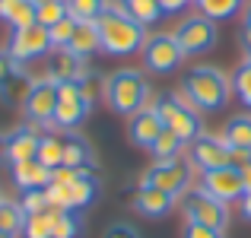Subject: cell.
<instances>
[{"label":"cell","instance_id":"3","mask_svg":"<svg viewBox=\"0 0 251 238\" xmlns=\"http://www.w3.org/2000/svg\"><path fill=\"white\" fill-rule=\"evenodd\" d=\"M105 102L115 115H137L140 108H147L150 102V83L140 70H115L111 76H105Z\"/></svg>","mask_w":251,"mask_h":238},{"label":"cell","instance_id":"35","mask_svg":"<svg viewBox=\"0 0 251 238\" xmlns=\"http://www.w3.org/2000/svg\"><path fill=\"white\" fill-rule=\"evenodd\" d=\"M74 29H76V19H61L48 29V38H51V48H67L70 38H74Z\"/></svg>","mask_w":251,"mask_h":238},{"label":"cell","instance_id":"29","mask_svg":"<svg viewBox=\"0 0 251 238\" xmlns=\"http://www.w3.org/2000/svg\"><path fill=\"white\" fill-rule=\"evenodd\" d=\"M197 13H203L207 19H232L242 10V0H194Z\"/></svg>","mask_w":251,"mask_h":238},{"label":"cell","instance_id":"28","mask_svg":"<svg viewBox=\"0 0 251 238\" xmlns=\"http://www.w3.org/2000/svg\"><path fill=\"white\" fill-rule=\"evenodd\" d=\"M108 10V0H67V13L76 23H96Z\"/></svg>","mask_w":251,"mask_h":238},{"label":"cell","instance_id":"10","mask_svg":"<svg viewBox=\"0 0 251 238\" xmlns=\"http://www.w3.org/2000/svg\"><path fill=\"white\" fill-rule=\"evenodd\" d=\"M92 105L83 98L80 86L76 83H57V108H54V127L61 130H76L86 121Z\"/></svg>","mask_w":251,"mask_h":238},{"label":"cell","instance_id":"24","mask_svg":"<svg viewBox=\"0 0 251 238\" xmlns=\"http://www.w3.org/2000/svg\"><path fill=\"white\" fill-rule=\"evenodd\" d=\"M96 197H99V178L92 175V171H86V175H80L74 184H70V210L89 207Z\"/></svg>","mask_w":251,"mask_h":238},{"label":"cell","instance_id":"33","mask_svg":"<svg viewBox=\"0 0 251 238\" xmlns=\"http://www.w3.org/2000/svg\"><path fill=\"white\" fill-rule=\"evenodd\" d=\"M181 146H184V143L178 140L169 127H162V134L156 137V143L150 146V153L156 156V162H162V159H178V156H181Z\"/></svg>","mask_w":251,"mask_h":238},{"label":"cell","instance_id":"39","mask_svg":"<svg viewBox=\"0 0 251 238\" xmlns=\"http://www.w3.org/2000/svg\"><path fill=\"white\" fill-rule=\"evenodd\" d=\"M80 175H86V171L70 168V165H57V168H51V181L48 184H74Z\"/></svg>","mask_w":251,"mask_h":238},{"label":"cell","instance_id":"22","mask_svg":"<svg viewBox=\"0 0 251 238\" xmlns=\"http://www.w3.org/2000/svg\"><path fill=\"white\" fill-rule=\"evenodd\" d=\"M32 83H35V79L25 73V70H16V73L0 86V102L3 105H23L25 95H29V89H32Z\"/></svg>","mask_w":251,"mask_h":238},{"label":"cell","instance_id":"45","mask_svg":"<svg viewBox=\"0 0 251 238\" xmlns=\"http://www.w3.org/2000/svg\"><path fill=\"white\" fill-rule=\"evenodd\" d=\"M242 48H245V54L251 57V25H245V32H242Z\"/></svg>","mask_w":251,"mask_h":238},{"label":"cell","instance_id":"38","mask_svg":"<svg viewBox=\"0 0 251 238\" xmlns=\"http://www.w3.org/2000/svg\"><path fill=\"white\" fill-rule=\"evenodd\" d=\"M181 238H223V229L213 226H201V222H184Z\"/></svg>","mask_w":251,"mask_h":238},{"label":"cell","instance_id":"32","mask_svg":"<svg viewBox=\"0 0 251 238\" xmlns=\"http://www.w3.org/2000/svg\"><path fill=\"white\" fill-rule=\"evenodd\" d=\"M67 0H48V3H35V23L45 25V29H51L54 23H61V19H67Z\"/></svg>","mask_w":251,"mask_h":238},{"label":"cell","instance_id":"40","mask_svg":"<svg viewBox=\"0 0 251 238\" xmlns=\"http://www.w3.org/2000/svg\"><path fill=\"white\" fill-rule=\"evenodd\" d=\"M16 70H23V64H16V61L10 57V51L3 48V51H0V86H3L6 79L16 73Z\"/></svg>","mask_w":251,"mask_h":238},{"label":"cell","instance_id":"31","mask_svg":"<svg viewBox=\"0 0 251 238\" xmlns=\"http://www.w3.org/2000/svg\"><path fill=\"white\" fill-rule=\"evenodd\" d=\"M51 229H54V207H48L45 213L25 216L23 238H51Z\"/></svg>","mask_w":251,"mask_h":238},{"label":"cell","instance_id":"46","mask_svg":"<svg viewBox=\"0 0 251 238\" xmlns=\"http://www.w3.org/2000/svg\"><path fill=\"white\" fill-rule=\"evenodd\" d=\"M242 184H245V190H251V165L242 168Z\"/></svg>","mask_w":251,"mask_h":238},{"label":"cell","instance_id":"17","mask_svg":"<svg viewBox=\"0 0 251 238\" xmlns=\"http://www.w3.org/2000/svg\"><path fill=\"white\" fill-rule=\"evenodd\" d=\"M172 203H175V197L153 188V184L150 188H137V194H134V210L140 216H147V219H162L172 210Z\"/></svg>","mask_w":251,"mask_h":238},{"label":"cell","instance_id":"23","mask_svg":"<svg viewBox=\"0 0 251 238\" xmlns=\"http://www.w3.org/2000/svg\"><path fill=\"white\" fill-rule=\"evenodd\" d=\"M118 3H121V6H124V13H127L130 19H137L143 29L162 19V6H159V0H118Z\"/></svg>","mask_w":251,"mask_h":238},{"label":"cell","instance_id":"12","mask_svg":"<svg viewBox=\"0 0 251 238\" xmlns=\"http://www.w3.org/2000/svg\"><path fill=\"white\" fill-rule=\"evenodd\" d=\"M201 188L207 190L210 197L223 203H239L245 197V184H242V171L226 165V168H213V171H203L201 175Z\"/></svg>","mask_w":251,"mask_h":238},{"label":"cell","instance_id":"34","mask_svg":"<svg viewBox=\"0 0 251 238\" xmlns=\"http://www.w3.org/2000/svg\"><path fill=\"white\" fill-rule=\"evenodd\" d=\"M76 86H80V92H83V98L86 102H96V98H105V79L102 76H96L92 70H86V73L76 79Z\"/></svg>","mask_w":251,"mask_h":238},{"label":"cell","instance_id":"14","mask_svg":"<svg viewBox=\"0 0 251 238\" xmlns=\"http://www.w3.org/2000/svg\"><path fill=\"white\" fill-rule=\"evenodd\" d=\"M86 73V61L80 54H74L70 48H51L48 54V79L54 83H76Z\"/></svg>","mask_w":251,"mask_h":238},{"label":"cell","instance_id":"48","mask_svg":"<svg viewBox=\"0 0 251 238\" xmlns=\"http://www.w3.org/2000/svg\"><path fill=\"white\" fill-rule=\"evenodd\" d=\"M245 25H251V3L245 6Z\"/></svg>","mask_w":251,"mask_h":238},{"label":"cell","instance_id":"16","mask_svg":"<svg viewBox=\"0 0 251 238\" xmlns=\"http://www.w3.org/2000/svg\"><path fill=\"white\" fill-rule=\"evenodd\" d=\"M38 140H42V134L35 130V124H23V127L10 130V134H6V159H10L13 165L25 162V159H35Z\"/></svg>","mask_w":251,"mask_h":238},{"label":"cell","instance_id":"5","mask_svg":"<svg viewBox=\"0 0 251 238\" xmlns=\"http://www.w3.org/2000/svg\"><path fill=\"white\" fill-rule=\"evenodd\" d=\"M159 188L166 190V194H172L178 200L181 194H188L191 188V165L184 162L181 156L178 159H162V162H156L153 168H147L140 175V181H137V188Z\"/></svg>","mask_w":251,"mask_h":238},{"label":"cell","instance_id":"27","mask_svg":"<svg viewBox=\"0 0 251 238\" xmlns=\"http://www.w3.org/2000/svg\"><path fill=\"white\" fill-rule=\"evenodd\" d=\"M25 229V210L16 200H0V232L6 235H23Z\"/></svg>","mask_w":251,"mask_h":238},{"label":"cell","instance_id":"42","mask_svg":"<svg viewBox=\"0 0 251 238\" xmlns=\"http://www.w3.org/2000/svg\"><path fill=\"white\" fill-rule=\"evenodd\" d=\"M229 165H232V168H245V165H251V149H232V153H229Z\"/></svg>","mask_w":251,"mask_h":238},{"label":"cell","instance_id":"41","mask_svg":"<svg viewBox=\"0 0 251 238\" xmlns=\"http://www.w3.org/2000/svg\"><path fill=\"white\" fill-rule=\"evenodd\" d=\"M102 238H140V232H137L134 226H127V222H115V226L105 229Z\"/></svg>","mask_w":251,"mask_h":238},{"label":"cell","instance_id":"26","mask_svg":"<svg viewBox=\"0 0 251 238\" xmlns=\"http://www.w3.org/2000/svg\"><path fill=\"white\" fill-rule=\"evenodd\" d=\"M35 159L45 165V168H57V165H64V137H57V134H42Z\"/></svg>","mask_w":251,"mask_h":238},{"label":"cell","instance_id":"7","mask_svg":"<svg viewBox=\"0 0 251 238\" xmlns=\"http://www.w3.org/2000/svg\"><path fill=\"white\" fill-rule=\"evenodd\" d=\"M140 54H143V67L153 70V73H172V70H178L181 61H184V51H181V45L175 42L172 32L147 35Z\"/></svg>","mask_w":251,"mask_h":238},{"label":"cell","instance_id":"51","mask_svg":"<svg viewBox=\"0 0 251 238\" xmlns=\"http://www.w3.org/2000/svg\"><path fill=\"white\" fill-rule=\"evenodd\" d=\"M248 64H251V57H248Z\"/></svg>","mask_w":251,"mask_h":238},{"label":"cell","instance_id":"52","mask_svg":"<svg viewBox=\"0 0 251 238\" xmlns=\"http://www.w3.org/2000/svg\"><path fill=\"white\" fill-rule=\"evenodd\" d=\"M248 108H251V105H248Z\"/></svg>","mask_w":251,"mask_h":238},{"label":"cell","instance_id":"9","mask_svg":"<svg viewBox=\"0 0 251 238\" xmlns=\"http://www.w3.org/2000/svg\"><path fill=\"white\" fill-rule=\"evenodd\" d=\"M10 57L16 64H29V61H38V57L51 54V38H48V29L38 23L32 25H23V29H13V38L6 45Z\"/></svg>","mask_w":251,"mask_h":238},{"label":"cell","instance_id":"25","mask_svg":"<svg viewBox=\"0 0 251 238\" xmlns=\"http://www.w3.org/2000/svg\"><path fill=\"white\" fill-rule=\"evenodd\" d=\"M223 140L232 149H251V115H235L223 130Z\"/></svg>","mask_w":251,"mask_h":238},{"label":"cell","instance_id":"37","mask_svg":"<svg viewBox=\"0 0 251 238\" xmlns=\"http://www.w3.org/2000/svg\"><path fill=\"white\" fill-rule=\"evenodd\" d=\"M232 92L242 98L245 105H251V64L245 61L239 70H235V76H232Z\"/></svg>","mask_w":251,"mask_h":238},{"label":"cell","instance_id":"1","mask_svg":"<svg viewBox=\"0 0 251 238\" xmlns=\"http://www.w3.org/2000/svg\"><path fill=\"white\" fill-rule=\"evenodd\" d=\"M99 25V42H102V51L111 57H130L143 48L147 42V29H143L137 19H130L124 13L121 3H108V10L96 19Z\"/></svg>","mask_w":251,"mask_h":238},{"label":"cell","instance_id":"15","mask_svg":"<svg viewBox=\"0 0 251 238\" xmlns=\"http://www.w3.org/2000/svg\"><path fill=\"white\" fill-rule=\"evenodd\" d=\"M159 134H162V118L156 115V108H150V105H147V108H140L137 115H130L127 137H130V143H134V146L150 149Z\"/></svg>","mask_w":251,"mask_h":238},{"label":"cell","instance_id":"20","mask_svg":"<svg viewBox=\"0 0 251 238\" xmlns=\"http://www.w3.org/2000/svg\"><path fill=\"white\" fill-rule=\"evenodd\" d=\"M0 23L23 29L35 23V0H0Z\"/></svg>","mask_w":251,"mask_h":238},{"label":"cell","instance_id":"8","mask_svg":"<svg viewBox=\"0 0 251 238\" xmlns=\"http://www.w3.org/2000/svg\"><path fill=\"white\" fill-rule=\"evenodd\" d=\"M181 213L184 222H201V226H213V229H226L229 222V203L210 197L203 188L188 190L181 200Z\"/></svg>","mask_w":251,"mask_h":238},{"label":"cell","instance_id":"6","mask_svg":"<svg viewBox=\"0 0 251 238\" xmlns=\"http://www.w3.org/2000/svg\"><path fill=\"white\" fill-rule=\"evenodd\" d=\"M172 35L181 45L184 57H201V54H207V51H213V45H216V23L207 19L203 13H194V16L181 19Z\"/></svg>","mask_w":251,"mask_h":238},{"label":"cell","instance_id":"50","mask_svg":"<svg viewBox=\"0 0 251 238\" xmlns=\"http://www.w3.org/2000/svg\"><path fill=\"white\" fill-rule=\"evenodd\" d=\"M35 3H48V0H35Z\"/></svg>","mask_w":251,"mask_h":238},{"label":"cell","instance_id":"47","mask_svg":"<svg viewBox=\"0 0 251 238\" xmlns=\"http://www.w3.org/2000/svg\"><path fill=\"white\" fill-rule=\"evenodd\" d=\"M3 159H6V137L0 134V162H3Z\"/></svg>","mask_w":251,"mask_h":238},{"label":"cell","instance_id":"43","mask_svg":"<svg viewBox=\"0 0 251 238\" xmlns=\"http://www.w3.org/2000/svg\"><path fill=\"white\" fill-rule=\"evenodd\" d=\"M194 0H159V6H162V16L166 13H181L184 6H191Z\"/></svg>","mask_w":251,"mask_h":238},{"label":"cell","instance_id":"19","mask_svg":"<svg viewBox=\"0 0 251 238\" xmlns=\"http://www.w3.org/2000/svg\"><path fill=\"white\" fill-rule=\"evenodd\" d=\"M92 162H96L92 146L83 140L80 134H70L67 130V137H64V165L80 168V171H92Z\"/></svg>","mask_w":251,"mask_h":238},{"label":"cell","instance_id":"44","mask_svg":"<svg viewBox=\"0 0 251 238\" xmlns=\"http://www.w3.org/2000/svg\"><path fill=\"white\" fill-rule=\"evenodd\" d=\"M239 207H242V216L251 222V190H245V197L239 200Z\"/></svg>","mask_w":251,"mask_h":238},{"label":"cell","instance_id":"2","mask_svg":"<svg viewBox=\"0 0 251 238\" xmlns=\"http://www.w3.org/2000/svg\"><path fill=\"white\" fill-rule=\"evenodd\" d=\"M181 92L197 111H223L232 95V79L220 67H194L184 73Z\"/></svg>","mask_w":251,"mask_h":238},{"label":"cell","instance_id":"49","mask_svg":"<svg viewBox=\"0 0 251 238\" xmlns=\"http://www.w3.org/2000/svg\"><path fill=\"white\" fill-rule=\"evenodd\" d=\"M0 238H13V235H6V232H0Z\"/></svg>","mask_w":251,"mask_h":238},{"label":"cell","instance_id":"11","mask_svg":"<svg viewBox=\"0 0 251 238\" xmlns=\"http://www.w3.org/2000/svg\"><path fill=\"white\" fill-rule=\"evenodd\" d=\"M54 108H57V83L48 76L35 79L29 89V95H25L23 102V111L25 118H29V124H51L54 121Z\"/></svg>","mask_w":251,"mask_h":238},{"label":"cell","instance_id":"21","mask_svg":"<svg viewBox=\"0 0 251 238\" xmlns=\"http://www.w3.org/2000/svg\"><path fill=\"white\" fill-rule=\"evenodd\" d=\"M67 48L74 51V54H80L83 61H86V57H92L96 51H102V42H99V25L96 23H76L74 38H70Z\"/></svg>","mask_w":251,"mask_h":238},{"label":"cell","instance_id":"4","mask_svg":"<svg viewBox=\"0 0 251 238\" xmlns=\"http://www.w3.org/2000/svg\"><path fill=\"white\" fill-rule=\"evenodd\" d=\"M153 108H156V115L162 118V127H169L172 134L184 143V146H188V143H194L197 137L203 134L201 111H197L194 105L184 98L181 89H178V92H166V95H162Z\"/></svg>","mask_w":251,"mask_h":238},{"label":"cell","instance_id":"36","mask_svg":"<svg viewBox=\"0 0 251 238\" xmlns=\"http://www.w3.org/2000/svg\"><path fill=\"white\" fill-rule=\"evenodd\" d=\"M19 207L25 210V216H32V213H45V210H48V194H45V188L23 190V200H19Z\"/></svg>","mask_w":251,"mask_h":238},{"label":"cell","instance_id":"18","mask_svg":"<svg viewBox=\"0 0 251 238\" xmlns=\"http://www.w3.org/2000/svg\"><path fill=\"white\" fill-rule=\"evenodd\" d=\"M13 181L23 190H35V188H48L51 181V168H45L38 159H25V162L13 165Z\"/></svg>","mask_w":251,"mask_h":238},{"label":"cell","instance_id":"13","mask_svg":"<svg viewBox=\"0 0 251 238\" xmlns=\"http://www.w3.org/2000/svg\"><path fill=\"white\" fill-rule=\"evenodd\" d=\"M191 146V165L201 171H213V168H226L229 165V153H232V146H229L226 140L213 134H201L194 143H188Z\"/></svg>","mask_w":251,"mask_h":238},{"label":"cell","instance_id":"30","mask_svg":"<svg viewBox=\"0 0 251 238\" xmlns=\"http://www.w3.org/2000/svg\"><path fill=\"white\" fill-rule=\"evenodd\" d=\"M83 222L76 216V210H54V229L51 238H80Z\"/></svg>","mask_w":251,"mask_h":238}]
</instances>
